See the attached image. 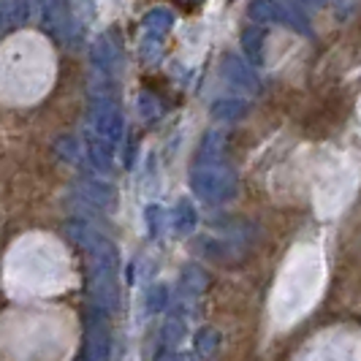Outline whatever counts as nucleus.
Returning a JSON list of instances; mask_svg holds the SVG:
<instances>
[{"instance_id": "nucleus-12", "label": "nucleus", "mask_w": 361, "mask_h": 361, "mask_svg": "<svg viewBox=\"0 0 361 361\" xmlns=\"http://www.w3.org/2000/svg\"><path fill=\"white\" fill-rule=\"evenodd\" d=\"M264 38H267L264 27H247V30L242 33V49L250 57L253 66H261V63H264Z\"/></svg>"}, {"instance_id": "nucleus-15", "label": "nucleus", "mask_w": 361, "mask_h": 361, "mask_svg": "<svg viewBox=\"0 0 361 361\" xmlns=\"http://www.w3.org/2000/svg\"><path fill=\"white\" fill-rule=\"evenodd\" d=\"M217 348H220V334H217L215 329L204 326L196 334V353H199L201 359H212L217 353Z\"/></svg>"}, {"instance_id": "nucleus-14", "label": "nucleus", "mask_w": 361, "mask_h": 361, "mask_svg": "<svg viewBox=\"0 0 361 361\" xmlns=\"http://www.w3.org/2000/svg\"><path fill=\"white\" fill-rule=\"evenodd\" d=\"M223 145H226V139H223V133H207L204 136V142L199 147V161L196 163H220V155H223Z\"/></svg>"}, {"instance_id": "nucleus-21", "label": "nucleus", "mask_w": 361, "mask_h": 361, "mask_svg": "<svg viewBox=\"0 0 361 361\" xmlns=\"http://www.w3.org/2000/svg\"><path fill=\"white\" fill-rule=\"evenodd\" d=\"M161 44L163 41L145 38V41H142V60H145V63H155V60L161 57Z\"/></svg>"}, {"instance_id": "nucleus-11", "label": "nucleus", "mask_w": 361, "mask_h": 361, "mask_svg": "<svg viewBox=\"0 0 361 361\" xmlns=\"http://www.w3.org/2000/svg\"><path fill=\"white\" fill-rule=\"evenodd\" d=\"M247 111H250V104L242 101V98H220V101H215L212 109H209V114H212L215 120H223V123H236V120H242Z\"/></svg>"}, {"instance_id": "nucleus-5", "label": "nucleus", "mask_w": 361, "mask_h": 361, "mask_svg": "<svg viewBox=\"0 0 361 361\" xmlns=\"http://www.w3.org/2000/svg\"><path fill=\"white\" fill-rule=\"evenodd\" d=\"M223 79L245 92H261V82H258V73L253 71V66L245 63L242 57H234V54L223 57Z\"/></svg>"}, {"instance_id": "nucleus-22", "label": "nucleus", "mask_w": 361, "mask_h": 361, "mask_svg": "<svg viewBox=\"0 0 361 361\" xmlns=\"http://www.w3.org/2000/svg\"><path fill=\"white\" fill-rule=\"evenodd\" d=\"M8 22H11V3L8 0H0V33L6 30Z\"/></svg>"}, {"instance_id": "nucleus-10", "label": "nucleus", "mask_w": 361, "mask_h": 361, "mask_svg": "<svg viewBox=\"0 0 361 361\" xmlns=\"http://www.w3.org/2000/svg\"><path fill=\"white\" fill-rule=\"evenodd\" d=\"M90 60H92V66H95L101 73L114 71V66H117V47L111 44V38H109V36L95 38L92 52H90Z\"/></svg>"}, {"instance_id": "nucleus-8", "label": "nucleus", "mask_w": 361, "mask_h": 361, "mask_svg": "<svg viewBox=\"0 0 361 361\" xmlns=\"http://www.w3.org/2000/svg\"><path fill=\"white\" fill-rule=\"evenodd\" d=\"M196 226H199V212H196V207L188 199L177 201V207L171 209V228H174V234L177 236L193 234Z\"/></svg>"}, {"instance_id": "nucleus-26", "label": "nucleus", "mask_w": 361, "mask_h": 361, "mask_svg": "<svg viewBox=\"0 0 361 361\" xmlns=\"http://www.w3.org/2000/svg\"><path fill=\"white\" fill-rule=\"evenodd\" d=\"M30 6H33V14H41L44 6H47V0H30Z\"/></svg>"}, {"instance_id": "nucleus-19", "label": "nucleus", "mask_w": 361, "mask_h": 361, "mask_svg": "<svg viewBox=\"0 0 361 361\" xmlns=\"http://www.w3.org/2000/svg\"><path fill=\"white\" fill-rule=\"evenodd\" d=\"M145 220H147L149 234L158 236V234H161V228L166 226V212H163L158 204H149V207L145 209Z\"/></svg>"}, {"instance_id": "nucleus-24", "label": "nucleus", "mask_w": 361, "mask_h": 361, "mask_svg": "<svg viewBox=\"0 0 361 361\" xmlns=\"http://www.w3.org/2000/svg\"><path fill=\"white\" fill-rule=\"evenodd\" d=\"M158 361H188V356H182V353H166Z\"/></svg>"}, {"instance_id": "nucleus-3", "label": "nucleus", "mask_w": 361, "mask_h": 361, "mask_svg": "<svg viewBox=\"0 0 361 361\" xmlns=\"http://www.w3.org/2000/svg\"><path fill=\"white\" fill-rule=\"evenodd\" d=\"M111 334H109V312L92 305L85 315V345L79 361H109Z\"/></svg>"}, {"instance_id": "nucleus-9", "label": "nucleus", "mask_w": 361, "mask_h": 361, "mask_svg": "<svg viewBox=\"0 0 361 361\" xmlns=\"http://www.w3.org/2000/svg\"><path fill=\"white\" fill-rule=\"evenodd\" d=\"M142 27H145L147 38L163 41V38L171 33V27H174V14H171V11H166V8H155V11L145 14Z\"/></svg>"}, {"instance_id": "nucleus-6", "label": "nucleus", "mask_w": 361, "mask_h": 361, "mask_svg": "<svg viewBox=\"0 0 361 361\" xmlns=\"http://www.w3.org/2000/svg\"><path fill=\"white\" fill-rule=\"evenodd\" d=\"M85 155H87V161L95 171H101V174H109L111 169H114V152H111V145L104 142L101 136H95V133H85Z\"/></svg>"}, {"instance_id": "nucleus-7", "label": "nucleus", "mask_w": 361, "mask_h": 361, "mask_svg": "<svg viewBox=\"0 0 361 361\" xmlns=\"http://www.w3.org/2000/svg\"><path fill=\"white\" fill-rule=\"evenodd\" d=\"M79 193L90 204H95L98 209H114V201H117L114 188L101 180H82L79 182Z\"/></svg>"}, {"instance_id": "nucleus-23", "label": "nucleus", "mask_w": 361, "mask_h": 361, "mask_svg": "<svg viewBox=\"0 0 361 361\" xmlns=\"http://www.w3.org/2000/svg\"><path fill=\"white\" fill-rule=\"evenodd\" d=\"M293 3V8H296V3L302 6V8H321L326 0H290Z\"/></svg>"}, {"instance_id": "nucleus-17", "label": "nucleus", "mask_w": 361, "mask_h": 361, "mask_svg": "<svg viewBox=\"0 0 361 361\" xmlns=\"http://www.w3.org/2000/svg\"><path fill=\"white\" fill-rule=\"evenodd\" d=\"M54 149H57L68 163H82V147H79V142H76L73 136H60Z\"/></svg>"}, {"instance_id": "nucleus-16", "label": "nucleus", "mask_w": 361, "mask_h": 361, "mask_svg": "<svg viewBox=\"0 0 361 361\" xmlns=\"http://www.w3.org/2000/svg\"><path fill=\"white\" fill-rule=\"evenodd\" d=\"M145 307L149 315H161V312H166V307H169V288H166L163 283L152 286V288L145 293Z\"/></svg>"}, {"instance_id": "nucleus-4", "label": "nucleus", "mask_w": 361, "mask_h": 361, "mask_svg": "<svg viewBox=\"0 0 361 361\" xmlns=\"http://www.w3.org/2000/svg\"><path fill=\"white\" fill-rule=\"evenodd\" d=\"M247 17L253 19L255 25H288L290 30L310 33L307 17L299 8L286 6L280 0H253L250 8H247Z\"/></svg>"}, {"instance_id": "nucleus-25", "label": "nucleus", "mask_w": 361, "mask_h": 361, "mask_svg": "<svg viewBox=\"0 0 361 361\" xmlns=\"http://www.w3.org/2000/svg\"><path fill=\"white\" fill-rule=\"evenodd\" d=\"M182 8H199L201 6V0H177Z\"/></svg>"}, {"instance_id": "nucleus-2", "label": "nucleus", "mask_w": 361, "mask_h": 361, "mask_svg": "<svg viewBox=\"0 0 361 361\" xmlns=\"http://www.w3.org/2000/svg\"><path fill=\"white\" fill-rule=\"evenodd\" d=\"M90 123H92V133L101 136L109 145H117L123 142V133H126V114L120 104L111 98V95H95L90 106Z\"/></svg>"}, {"instance_id": "nucleus-18", "label": "nucleus", "mask_w": 361, "mask_h": 361, "mask_svg": "<svg viewBox=\"0 0 361 361\" xmlns=\"http://www.w3.org/2000/svg\"><path fill=\"white\" fill-rule=\"evenodd\" d=\"M182 334H185V326H182L180 318H169L161 329V337H163V345L166 348H174V345H180Z\"/></svg>"}, {"instance_id": "nucleus-1", "label": "nucleus", "mask_w": 361, "mask_h": 361, "mask_svg": "<svg viewBox=\"0 0 361 361\" xmlns=\"http://www.w3.org/2000/svg\"><path fill=\"white\" fill-rule=\"evenodd\" d=\"M190 188L207 204H223L236 196V171L226 163H196L190 171Z\"/></svg>"}, {"instance_id": "nucleus-13", "label": "nucleus", "mask_w": 361, "mask_h": 361, "mask_svg": "<svg viewBox=\"0 0 361 361\" xmlns=\"http://www.w3.org/2000/svg\"><path fill=\"white\" fill-rule=\"evenodd\" d=\"M204 288H207V277H204V271L196 269V267H188V269L182 271L180 277V290L182 296L188 299H196V296H201L204 293Z\"/></svg>"}, {"instance_id": "nucleus-20", "label": "nucleus", "mask_w": 361, "mask_h": 361, "mask_svg": "<svg viewBox=\"0 0 361 361\" xmlns=\"http://www.w3.org/2000/svg\"><path fill=\"white\" fill-rule=\"evenodd\" d=\"M139 111H142V117H147V120H155L161 114V104L152 98V92H142L139 95Z\"/></svg>"}]
</instances>
